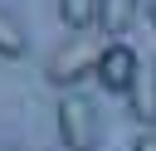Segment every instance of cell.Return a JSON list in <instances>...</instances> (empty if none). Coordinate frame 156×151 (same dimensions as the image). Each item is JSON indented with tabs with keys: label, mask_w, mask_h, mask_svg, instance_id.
Instances as JSON below:
<instances>
[{
	"label": "cell",
	"mask_w": 156,
	"mask_h": 151,
	"mask_svg": "<svg viewBox=\"0 0 156 151\" xmlns=\"http://www.w3.org/2000/svg\"><path fill=\"white\" fill-rule=\"evenodd\" d=\"M98 54H102V44L88 34V29H78V34H68L54 54H49V63H44V73H49V83L54 88H78L93 68H98Z\"/></svg>",
	"instance_id": "1"
},
{
	"label": "cell",
	"mask_w": 156,
	"mask_h": 151,
	"mask_svg": "<svg viewBox=\"0 0 156 151\" xmlns=\"http://www.w3.org/2000/svg\"><path fill=\"white\" fill-rule=\"evenodd\" d=\"M58 136H63V151H93L98 141V117H93V102L68 93L58 102Z\"/></svg>",
	"instance_id": "2"
},
{
	"label": "cell",
	"mask_w": 156,
	"mask_h": 151,
	"mask_svg": "<svg viewBox=\"0 0 156 151\" xmlns=\"http://www.w3.org/2000/svg\"><path fill=\"white\" fill-rule=\"evenodd\" d=\"M132 73H136V54H132V44H122V39H107V44H102V54H98V68H93V78H98L107 93H127Z\"/></svg>",
	"instance_id": "3"
},
{
	"label": "cell",
	"mask_w": 156,
	"mask_h": 151,
	"mask_svg": "<svg viewBox=\"0 0 156 151\" xmlns=\"http://www.w3.org/2000/svg\"><path fill=\"white\" fill-rule=\"evenodd\" d=\"M127 107L141 127H156V63L136 58V73L127 83Z\"/></svg>",
	"instance_id": "4"
},
{
	"label": "cell",
	"mask_w": 156,
	"mask_h": 151,
	"mask_svg": "<svg viewBox=\"0 0 156 151\" xmlns=\"http://www.w3.org/2000/svg\"><path fill=\"white\" fill-rule=\"evenodd\" d=\"M136 5H141V0H98V19H93V24H98L107 39H122V29L132 24Z\"/></svg>",
	"instance_id": "5"
},
{
	"label": "cell",
	"mask_w": 156,
	"mask_h": 151,
	"mask_svg": "<svg viewBox=\"0 0 156 151\" xmlns=\"http://www.w3.org/2000/svg\"><path fill=\"white\" fill-rule=\"evenodd\" d=\"M24 49H29V34L20 29V19L10 10H0V58H20Z\"/></svg>",
	"instance_id": "6"
},
{
	"label": "cell",
	"mask_w": 156,
	"mask_h": 151,
	"mask_svg": "<svg viewBox=\"0 0 156 151\" xmlns=\"http://www.w3.org/2000/svg\"><path fill=\"white\" fill-rule=\"evenodd\" d=\"M58 15H63V24L78 34V29H88V24L98 19V0H58Z\"/></svg>",
	"instance_id": "7"
},
{
	"label": "cell",
	"mask_w": 156,
	"mask_h": 151,
	"mask_svg": "<svg viewBox=\"0 0 156 151\" xmlns=\"http://www.w3.org/2000/svg\"><path fill=\"white\" fill-rule=\"evenodd\" d=\"M132 151H156V127H146V132L132 141Z\"/></svg>",
	"instance_id": "8"
},
{
	"label": "cell",
	"mask_w": 156,
	"mask_h": 151,
	"mask_svg": "<svg viewBox=\"0 0 156 151\" xmlns=\"http://www.w3.org/2000/svg\"><path fill=\"white\" fill-rule=\"evenodd\" d=\"M151 29H156V0H151Z\"/></svg>",
	"instance_id": "9"
},
{
	"label": "cell",
	"mask_w": 156,
	"mask_h": 151,
	"mask_svg": "<svg viewBox=\"0 0 156 151\" xmlns=\"http://www.w3.org/2000/svg\"><path fill=\"white\" fill-rule=\"evenodd\" d=\"M0 151H24V146H0Z\"/></svg>",
	"instance_id": "10"
}]
</instances>
